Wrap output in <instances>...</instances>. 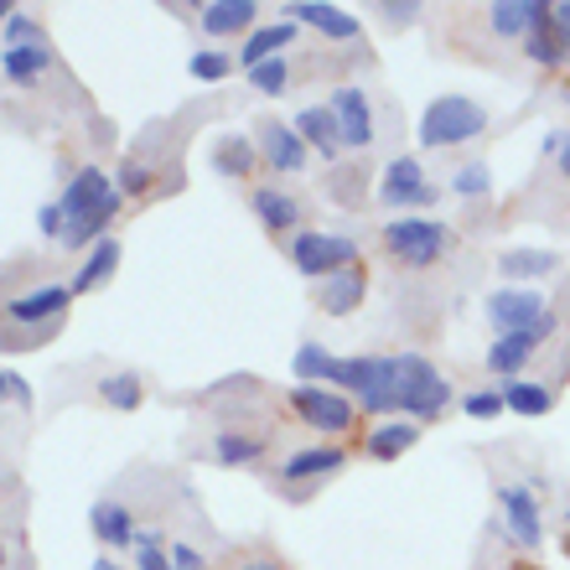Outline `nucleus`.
<instances>
[{
	"label": "nucleus",
	"instance_id": "nucleus-1",
	"mask_svg": "<svg viewBox=\"0 0 570 570\" xmlns=\"http://www.w3.org/2000/svg\"><path fill=\"white\" fill-rule=\"evenodd\" d=\"M120 203H125L120 181L109 177V171H99V166H83V171L68 181V193L58 197L62 224H68V228H62L68 249H83V244L109 239V224H115Z\"/></svg>",
	"mask_w": 570,
	"mask_h": 570
},
{
	"label": "nucleus",
	"instance_id": "nucleus-2",
	"mask_svg": "<svg viewBox=\"0 0 570 570\" xmlns=\"http://www.w3.org/2000/svg\"><path fill=\"white\" fill-rule=\"evenodd\" d=\"M394 394H400V415L415 425L441 415V410L451 405V384L441 379V368H435L431 358H421V353H400V358H394Z\"/></svg>",
	"mask_w": 570,
	"mask_h": 570
},
{
	"label": "nucleus",
	"instance_id": "nucleus-3",
	"mask_svg": "<svg viewBox=\"0 0 570 570\" xmlns=\"http://www.w3.org/2000/svg\"><path fill=\"white\" fill-rule=\"evenodd\" d=\"M488 130V109L478 99H462V94H441L431 99V109L421 115V146L425 150H446V146H466Z\"/></svg>",
	"mask_w": 570,
	"mask_h": 570
},
{
	"label": "nucleus",
	"instance_id": "nucleus-4",
	"mask_svg": "<svg viewBox=\"0 0 570 570\" xmlns=\"http://www.w3.org/2000/svg\"><path fill=\"white\" fill-rule=\"evenodd\" d=\"M332 384L358 394V410H368V415L400 410V394H394V358H337Z\"/></svg>",
	"mask_w": 570,
	"mask_h": 570
},
{
	"label": "nucleus",
	"instance_id": "nucleus-5",
	"mask_svg": "<svg viewBox=\"0 0 570 570\" xmlns=\"http://www.w3.org/2000/svg\"><path fill=\"white\" fill-rule=\"evenodd\" d=\"M384 249H390L400 265H410V271H425V265H435V259L451 249V228L435 224V218H410V213H400L394 224H384Z\"/></svg>",
	"mask_w": 570,
	"mask_h": 570
},
{
	"label": "nucleus",
	"instance_id": "nucleus-6",
	"mask_svg": "<svg viewBox=\"0 0 570 570\" xmlns=\"http://www.w3.org/2000/svg\"><path fill=\"white\" fill-rule=\"evenodd\" d=\"M291 265H296L301 275H322V281H332V275L353 271V265H363L358 255V239H347V234H322V228H306V234H296L291 239Z\"/></svg>",
	"mask_w": 570,
	"mask_h": 570
},
{
	"label": "nucleus",
	"instance_id": "nucleus-7",
	"mask_svg": "<svg viewBox=\"0 0 570 570\" xmlns=\"http://www.w3.org/2000/svg\"><path fill=\"white\" fill-rule=\"evenodd\" d=\"M291 405H296V415L312 425V431L343 435L358 425V405L343 400L337 390H327V384H301V390H291Z\"/></svg>",
	"mask_w": 570,
	"mask_h": 570
},
{
	"label": "nucleus",
	"instance_id": "nucleus-8",
	"mask_svg": "<svg viewBox=\"0 0 570 570\" xmlns=\"http://www.w3.org/2000/svg\"><path fill=\"white\" fill-rule=\"evenodd\" d=\"M379 203L384 208H425V203H435V187L425 181V166L415 161V156H394L390 166H384V181H379Z\"/></svg>",
	"mask_w": 570,
	"mask_h": 570
},
{
	"label": "nucleus",
	"instance_id": "nucleus-9",
	"mask_svg": "<svg viewBox=\"0 0 570 570\" xmlns=\"http://www.w3.org/2000/svg\"><path fill=\"white\" fill-rule=\"evenodd\" d=\"M488 306V327L498 337H509V332H529L544 322V296L540 291H524V285H513V291H493V296L482 301Z\"/></svg>",
	"mask_w": 570,
	"mask_h": 570
},
{
	"label": "nucleus",
	"instance_id": "nucleus-10",
	"mask_svg": "<svg viewBox=\"0 0 570 570\" xmlns=\"http://www.w3.org/2000/svg\"><path fill=\"white\" fill-rule=\"evenodd\" d=\"M73 306V291L68 285H42V291H27V296L6 301V327H27V332H47L62 312Z\"/></svg>",
	"mask_w": 570,
	"mask_h": 570
},
{
	"label": "nucleus",
	"instance_id": "nucleus-11",
	"mask_svg": "<svg viewBox=\"0 0 570 570\" xmlns=\"http://www.w3.org/2000/svg\"><path fill=\"white\" fill-rule=\"evenodd\" d=\"M332 120H337V130H343V146L347 150H368L374 146V105H368V94L358 89V83H343V89L327 99Z\"/></svg>",
	"mask_w": 570,
	"mask_h": 570
},
{
	"label": "nucleus",
	"instance_id": "nucleus-12",
	"mask_svg": "<svg viewBox=\"0 0 570 570\" xmlns=\"http://www.w3.org/2000/svg\"><path fill=\"white\" fill-rule=\"evenodd\" d=\"M550 332H556V322L544 316L540 327H529V332H509V337H498V343L488 347V368H493V374H503V379H519V374H524V363L534 358V353H540V343L550 337Z\"/></svg>",
	"mask_w": 570,
	"mask_h": 570
},
{
	"label": "nucleus",
	"instance_id": "nucleus-13",
	"mask_svg": "<svg viewBox=\"0 0 570 570\" xmlns=\"http://www.w3.org/2000/svg\"><path fill=\"white\" fill-rule=\"evenodd\" d=\"M498 503H503V524H509V534L519 544H524V550H534V544H540V498L529 493L524 482H513V488H503V493H498Z\"/></svg>",
	"mask_w": 570,
	"mask_h": 570
},
{
	"label": "nucleus",
	"instance_id": "nucleus-14",
	"mask_svg": "<svg viewBox=\"0 0 570 570\" xmlns=\"http://www.w3.org/2000/svg\"><path fill=\"white\" fill-rule=\"evenodd\" d=\"M285 16L301 21V27L322 31V37H332V42H353L358 37V16H347L343 6H327V0H296Z\"/></svg>",
	"mask_w": 570,
	"mask_h": 570
},
{
	"label": "nucleus",
	"instance_id": "nucleus-15",
	"mask_svg": "<svg viewBox=\"0 0 570 570\" xmlns=\"http://www.w3.org/2000/svg\"><path fill=\"white\" fill-rule=\"evenodd\" d=\"M259 156L275 166V171H285V177H296L301 166H306V140L296 136V125H281L271 120L265 130H259Z\"/></svg>",
	"mask_w": 570,
	"mask_h": 570
},
{
	"label": "nucleus",
	"instance_id": "nucleus-16",
	"mask_svg": "<svg viewBox=\"0 0 570 570\" xmlns=\"http://www.w3.org/2000/svg\"><path fill=\"white\" fill-rule=\"evenodd\" d=\"M363 296H368V271H363V265H353V271L322 281L316 306H322L327 316H347V312H358V306H363Z\"/></svg>",
	"mask_w": 570,
	"mask_h": 570
},
{
	"label": "nucleus",
	"instance_id": "nucleus-17",
	"mask_svg": "<svg viewBox=\"0 0 570 570\" xmlns=\"http://www.w3.org/2000/svg\"><path fill=\"white\" fill-rule=\"evenodd\" d=\"M296 136L306 140V150H316V156H327V161H337V150H343V130H337V120H332L327 105H306L296 115Z\"/></svg>",
	"mask_w": 570,
	"mask_h": 570
},
{
	"label": "nucleus",
	"instance_id": "nucleus-18",
	"mask_svg": "<svg viewBox=\"0 0 570 570\" xmlns=\"http://www.w3.org/2000/svg\"><path fill=\"white\" fill-rule=\"evenodd\" d=\"M415 441H421V425L400 415V421H379L374 431H368V441H363V451H368L374 462H400Z\"/></svg>",
	"mask_w": 570,
	"mask_h": 570
},
{
	"label": "nucleus",
	"instance_id": "nucleus-19",
	"mask_svg": "<svg viewBox=\"0 0 570 570\" xmlns=\"http://www.w3.org/2000/svg\"><path fill=\"white\" fill-rule=\"evenodd\" d=\"M255 16H259L255 0H213V6H203L197 27L208 31V37H234V31L255 27Z\"/></svg>",
	"mask_w": 570,
	"mask_h": 570
},
{
	"label": "nucleus",
	"instance_id": "nucleus-20",
	"mask_svg": "<svg viewBox=\"0 0 570 570\" xmlns=\"http://www.w3.org/2000/svg\"><path fill=\"white\" fill-rule=\"evenodd\" d=\"M503 410L524 415V421H540V415L556 410V394H550V384H540V379H509V384H503Z\"/></svg>",
	"mask_w": 570,
	"mask_h": 570
},
{
	"label": "nucleus",
	"instance_id": "nucleus-21",
	"mask_svg": "<svg viewBox=\"0 0 570 570\" xmlns=\"http://www.w3.org/2000/svg\"><path fill=\"white\" fill-rule=\"evenodd\" d=\"M249 208H255V218L271 228V234H285L291 224H301V203L291 193H281V187H255Z\"/></svg>",
	"mask_w": 570,
	"mask_h": 570
},
{
	"label": "nucleus",
	"instance_id": "nucleus-22",
	"mask_svg": "<svg viewBox=\"0 0 570 570\" xmlns=\"http://www.w3.org/2000/svg\"><path fill=\"white\" fill-rule=\"evenodd\" d=\"M343 462H347L343 446H306V451H296V456H285L281 478L285 482H312V478H327V472H337Z\"/></svg>",
	"mask_w": 570,
	"mask_h": 570
},
{
	"label": "nucleus",
	"instance_id": "nucleus-23",
	"mask_svg": "<svg viewBox=\"0 0 570 570\" xmlns=\"http://www.w3.org/2000/svg\"><path fill=\"white\" fill-rule=\"evenodd\" d=\"M296 37V21H275V27H255L249 31V42L239 47V68L249 73V68H259V62H271L275 52H281L285 42Z\"/></svg>",
	"mask_w": 570,
	"mask_h": 570
},
{
	"label": "nucleus",
	"instance_id": "nucleus-24",
	"mask_svg": "<svg viewBox=\"0 0 570 570\" xmlns=\"http://www.w3.org/2000/svg\"><path fill=\"white\" fill-rule=\"evenodd\" d=\"M52 68V52L42 42H21V47H6V58H0V73L11 78V83H31V78H42Z\"/></svg>",
	"mask_w": 570,
	"mask_h": 570
},
{
	"label": "nucleus",
	"instance_id": "nucleus-25",
	"mask_svg": "<svg viewBox=\"0 0 570 570\" xmlns=\"http://www.w3.org/2000/svg\"><path fill=\"white\" fill-rule=\"evenodd\" d=\"M94 534L109 544V550H125V544H136V524H130V509L125 503H94Z\"/></svg>",
	"mask_w": 570,
	"mask_h": 570
},
{
	"label": "nucleus",
	"instance_id": "nucleus-26",
	"mask_svg": "<svg viewBox=\"0 0 570 570\" xmlns=\"http://www.w3.org/2000/svg\"><path fill=\"white\" fill-rule=\"evenodd\" d=\"M115 265H120V244H115V239H99L89 249L83 271L73 275V285H68V291H73V296H83V291H94V285H105L109 275H115Z\"/></svg>",
	"mask_w": 570,
	"mask_h": 570
},
{
	"label": "nucleus",
	"instance_id": "nucleus-27",
	"mask_svg": "<svg viewBox=\"0 0 570 570\" xmlns=\"http://www.w3.org/2000/svg\"><path fill=\"white\" fill-rule=\"evenodd\" d=\"M255 140H244V136H224L218 146H213V166L224 171V177H249L255 171Z\"/></svg>",
	"mask_w": 570,
	"mask_h": 570
},
{
	"label": "nucleus",
	"instance_id": "nucleus-28",
	"mask_svg": "<svg viewBox=\"0 0 570 570\" xmlns=\"http://www.w3.org/2000/svg\"><path fill=\"white\" fill-rule=\"evenodd\" d=\"M332 368H337V358H332L322 343H301L296 358H291V374H296L301 384H332Z\"/></svg>",
	"mask_w": 570,
	"mask_h": 570
},
{
	"label": "nucleus",
	"instance_id": "nucleus-29",
	"mask_svg": "<svg viewBox=\"0 0 570 570\" xmlns=\"http://www.w3.org/2000/svg\"><path fill=\"white\" fill-rule=\"evenodd\" d=\"M524 58L540 62V68H560V62H570V47L560 42L556 21H550V27H534V31H529V37H524Z\"/></svg>",
	"mask_w": 570,
	"mask_h": 570
},
{
	"label": "nucleus",
	"instance_id": "nucleus-30",
	"mask_svg": "<svg viewBox=\"0 0 570 570\" xmlns=\"http://www.w3.org/2000/svg\"><path fill=\"white\" fill-rule=\"evenodd\" d=\"M560 259L550 249H509V255L498 259V271L509 275V281H534V275H550Z\"/></svg>",
	"mask_w": 570,
	"mask_h": 570
},
{
	"label": "nucleus",
	"instance_id": "nucleus-31",
	"mask_svg": "<svg viewBox=\"0 0 570 570\" xmlns=\"http://www.w3.org/2000/svg\"><path fill=\"white\" fill-rule=\"evenodd\" d=\"M259 451H265V441H259V435H244V431H218V441H213V456L224 466L255 462Z\"/></svg>",
	"mask_w": 570,
	"mask_h": 570
},
{
	"label": "nucleus",
	"instance_id": "nucleus-32",
	"mask_svg": "<svg viewBox=\"0 0 570 570\" xmlns=\"http://www.w3.org/2000/svg\"><path fill=\"white\" fill-rule=\"evenodd\" d=\"M99 394H105V405H115V410H136L140 400H146V390H140V379H136V374H115V379H105V384H99Z\"/></svg>",
	"mask_w": 570,
	"mask_h": 570
},
{
	"label": "nucleus",
	"instance_id": "nucleus-33",
	"mask_svg": "<svg viewBox=\"0 0 570 570\" xmlns=\"http://www.w3.org/2000/svg\"><path fill=\"white\" fill-rule=\"evenodd\" d=\"M451 193H456V197H488V193H493V171H488L482 161H466L462 171L451 177Z\"/></svg>",
	"mask_w": 570,
	"mask_h": 570
},
{
	"label": "nucleus",
	"instance_id": "nucleus-34",
	"mask_svg": "<svg viewBox=\"0 0 570 570\" xmlns=\"http://www.w3.org/2000/svg\"><path fill=\"white\" fill-rule=\"evenodd\" d=\"M249 83H255V94H285V83H291V62L285 58H271L259 62V68H249Z\"/></svg>",
	"mask_w": 570,
	"mask_h": 570
},
{
	"label": "nucleus",
	"instance_id": "nucleus-35",
	"mask_svg": "<svg viewBox=\"0 0 570 570\" xmlns=\"http://www.w3.org/2000/svg\"><path fill=\"white\" fill-rule=\"evenodd\" d=\"M193 78H203V83H218V78L234 73V58L228 52H218V47H203V52H193Z\"/></svg>",
	"mask_w": 570,
	"mask_h": 570
},
{
	"label": "nucleus",
	"instance_id": "nucleus-36",
	"mask_svg": "<svg viewBox=\"0 0 570 570\" xmlns=\"http://www.w3.org/2000/svg\"><path fill=\"white\" fill-rule=\"evenodd\" d=\"M136 566L140 570H171V556L161 550V534L150 529V534H136Z\"/></svg>",
	"mask_w": 570,
	"mask_h": 570
},
{
	"label": "nucleus",
	"instance_id": "nucleus-37",
	"mask_svg": "<svg viewBox=\"0 0 570 570\" xmlns=\"http://www.w3.org/2000/svg\"><path fill=\"white\" fill-rule=\"evenodd\" d=\"M462 410L472 415V421H493L498 410H503V390H472L462 400Z\"/></svg>",
	"mask_w": 570,
	"mask_h": 570
},
{
	"label": "nucleus",
	"instance_id": "nucleus-38",
	"mask_svg": "<svg viewBox=\"0 0 570 570\" xmlns=\"http://www.w3.org/2000/svg\"><path fill=\"white\" fill-rule=\"evenodd\" d=\"M115 181H120V193L140 197V193H150V181H156V177L146 171V161H125V166H120V177H115Z\"/></svg>",
	"mask_w": 570,
	"mask_h": 570
},
{
	"label": "nucleus",
	"instance_id": "nucleus-39",
	"mask_svg": "<svg viewBox=\"0 0 570 570\" xmlns=\"http://www.w3.org/2000/svg\"><path fill=\"white\" fill-rule=\"evenodd\" d=\"M6 42H11V47H21V42H37V21H31V16H21V11H16L11 21H6Z\"/></svg>",
	"mask_w": 570,
	"mask_h": 570
},
{
	"label": "nucleus",
	"instance_id": "nucleus-40",
	"mask_svg": "<svg viewBox=\"0 0 570 570\" xmlns=\"http://www.w3.org/2000/svg\"><path fill=\"white\" fill-rule=\"evenodd\" d=\"M37 228H42V239H62V228H68V224H62V208H58V203H47V208L37 213Z\"/></svg>",
	"mask_w": 570,
	"mask_h": 570
},
{
	"label": "nucleus",
	"instance_id": "nucleus-41",
	"mask_svg": "<svg viewBox=\"0 0 570 570\" xmlns=\"http://www.w3.org/2000/svg\"><path fill=\"white\" fill-rule=\"evenodd\" d=\"M166 556H171V570H203V556H197L193 544H171Z\"/></svg>",
	"mask_w": 570,
	"mask_h": 570
},
{
	"label": "nucleus",
	"instance_id": "nucleus-42",
	"mask_svg": "<svg viewBox=\"0 0 570 570\" xmlns=\"http://www.w3.org/2000/svg\"><path fill=\"white\" fill-rule=\"evenodd\" d=\"M384 16H390L394 27H405V21H415V16H421V6H415V0H405V6H384Z\"/></svg>",
	"mask_w": 570,
	"mask_h": 570
},
{
	"label": "nucleus",
	"instance_id": "nucleus-43",
	"mask_svg": "<svg viewBox=\"0 0 570 570\" xmlns=\"http://www.w3.org/2000/svg\"><path fill=\"white\" fill-rule=\"evenodd\" d=\"M556 31H560V42L570 47V0H560L556 6Z\"/></svg>",
	"mask_w": 570,
	"mask_h": 570
},
{
	"label": "nucleus",
	"instance_id": "nucleus-44",
	"mask_svg": "<svg viewBox=\"0 0 570 570\" xmlns=\"http://www.w3.org/2000/svg\"><path fill=\"white\" fill-rule=\"evenodd\" d=\"M6 390H11V400H21V405L31 410V390H27V379H16V374H6Z\"/></svg>",
	"mask_w": 570,
	"mask_h": 570
},
{
	"label": "nucleus",
	"instance_id": "nucleus-45",
	"mask_svg": "<svg viewBox=\"0 0 570 570\" xmlns=\"http://www.w3.org/2000/svg\"><path fill=\"white\" fill-rule=\"evenodd\" d=\"M556 166H560V177L570 181V136H560V150H556Z\"/></svg>",
	"mask_w": 570,
	"mask_h": 570
},
{
	"label": "nucleus",
	"instance_id": "nucleus-46",
	"mask_svg": "<svg viewBox=\"0 0 570 570\" xmlns=\"http://www.w3.org/2000/svg\"><path fill=\"white\" fill-rule=\"evenodd\" d=\"M234 570H285V566H281V560H265V556H259V560H244V566H234Z\"/></svg>",
	"mask_w": 570,
	"mask_h": 570
},
{
	"label": "nucleus",
	"instance_id": "nucleus-47",
	"mask_svg": "<svg viewBox=\"0 0 570 570\" xmlns=\"http://www.w3.org/2000/svg\"><path fill=\"white\" fill-rule=\"evenodd\" d=\"M89 570H120V566H115V560H109V556H99V560H94Z\"/></svg>",
	"mask_w": 570,
	"mask_h": 570
},
{
	"label": "nucleus",
	"instance_id": "nucleus-48",
	"mask_svg": "<svg viewBox=\"0 0 570 570\" xmlns=\"http://www.w3.org/2000/svg\"><path fill=\"white\" fill-rule=\"evenodd\" d=\"M509 570H540V566H534V560H513Z\"/></svg>",
	"mask_w": 570,
	"mask_h": 570
},
{
	"label": "nucleus",
	"instance_id": "nucleus-49",
	"mask_svg": "<svg viewBox=\"0 0 570 570\" xmlns=\"http://www.w3.org/2000/svg\"><path fill=\"white\" fill-rule=\"evenodd\" d=\"M6 16H16V6H11V0H0V21H6Z\"/></svg>",
	"mask_w": 570,
	"mask_h": 570
},
{
	"label": "nucleus",
	"instance_id": "nucleus-50",
	"mask_svg": "<svg viewBox=\"0 0 570 570\" xmlns=\"http://www.w3.org/2000/svg\"><path fill=\"white\" fill-rule=\"evenodd\" d=\"M6 394H11V390H6V368H0V405H6Z\"/></svg>",
	"mask_w": 570,
	"mask_h": 570
},
{
	"label": "nucleus",
	"instance_id": "nucleus-51",
	"mask_svg": "<svg viewBox=\"0 0 570 570\" xmlns=\"http://www.w3.org/2000/svg\"><path fill=\"white\" fill-rule=\"evenodd\" d=\"M566 105H570V83H566Z\"/></svg>",
	"mask_w": 570,
	"mask_h": 570
},
{
	"label": "nucleus",
	"instance_id": "nucleus-52",
	"mask_svg": "<svg viewBox=\"0 0 570 570\" xmlns=\"http://www.w3.org/2000/svg\"><path fill=\"white\" fill-rule=\"evenodd\" d=\"M0 566H6V550H0Z\"/></svg>",
	"mask_w": 570,
	"mask_h": 570
},
{
	"label": "nucleus",
	"instance_id": "nucleus-53",
	"mask_svg": "<svg viewBox=\"0 0 570 570\" xmlns=\"http://www.w3.org/2000/svg\"><path fill=\"white\" fill-rule=\"evenodd\" d=\"M566 519H570V503H566Z\"/></svg>",
	"mask_w": 570,
	"mask_h": 570
}]
</instances>
